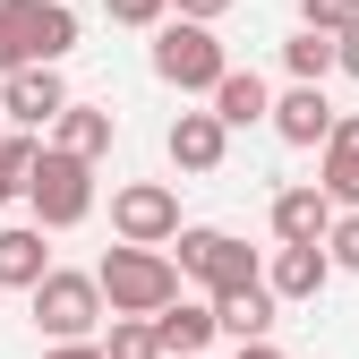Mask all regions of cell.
<instances>
[{
    "label": "cell",
    "mask_w": 359,
    "mask_h": 359,
    "mask_svg": "<svg viewBox=\"0 0 359 359\" xmlns=\"http://www.w3.org/2000/svg\"><path fill=\"white\" fill-rule=\"evenodd\" d=\"M95 291H103L111 317H163V308L180 299V265L163 248H111L95 265Z\"/></svg>",
    "instance_id": "cell-1"
},
{
    "label": "cell",
    "mask_w": 359,
    "mask_h": 359,
    "mask_svg": "<svg viewBox=\"0 0 359 359\" xmlns=\"http://www.w3.org/2000/svg\"><path fill=\"white\" fill-rule=\"evenodd\" d=\"M26 205H34V231H77V222L95 214V163L43 146L34 171H26Z\"/></svg>",
    "instance_id": "cell-2"
},
{
    "label": "cell",
    "mask_w": 359,
    "mask_h": 359,
    "mask_svg": "<svg viewBox=\"0 0 359 359\" xmlns=\"http://www.w3.org/2000/svg\"><path fill=\"white\" fill-rule=\"evenodd\" d=\"M171 248H180V257H171V265H180V283H197L205 299H214V291H240V283L265 274L257 248H248L240 231H214V222H180V240H171Z\"/></svg>",
    "instance_id": "cell-3"
},
{
    "label": "cell",
    "mask_w": 359,
    "mask_h": 359,
    "mask_svg": "<svg viewBox=\"0 0 359 359\" xmlns=\"http://www.w3.org/2000/svg\"><path fill=\"white\" fill-rule=\"evenodd\" d=\"M222 69H231V52H222L214 26H189V18H163L154 26V77L180 86V95H214Z\"/></svg>",
    "instance_id": "cell-4"
},
{
    "label": "cell",
    "mask_w": 359,
    "mask_h": 359,
    "mask_svg": "<svg viewBox=\"0 0 359 359\" xmlns=\"http://www.w3.org/2000/svg\"><path fill=\"white\" fill-rule=\"evenodd\" d=\"M26 299H34V334H43V342H95V325H103L95 274H69V265H52Z\"/></svg>",
    "instance_id": "cell-5"
},
{
    "label": "cell",
    "mask_w": 359,
    "mask_h": 359,
    "mask_svg": "<svg viewBox=\"0 0 359 359\" xmlns=\"http://www.w3.org/2000/svg\"><path fill=\"white\" fill-rule=\"evenodd\" d=\"M111 231H120V248H171L180 240V189L171 180H128V189H111Z\"/></svg>",
    "instance_id": "cell-6"
},
{
    "label": "cell",
    "mask_w": 359,
    "mask_h": 359,
    "mask_svg": "<svg viewBox=\"0 0 359 359\" xmlns=\"http://www.w3.org/2000/svg\"><path fill=\"white\" fill-rule=\"evenodd\" d=\"M0 18L18 26L26 69H60L77 52V9H69V0H0Z\"/></svg>",
    "instance_id": "cell-7"
},
{
    "label": "cell",
    "mask_w": 359,
    "mask_h": 359,
    "mask_svg": "<svg viewBox=\"0 0 359 359\" xmlns=\"http://www.w3.org/2000/svg\"><path fill=\"white\" fill-rule=\"evenodd\" d=\"M60 111H69L60 69H18V77H0V120H18L26 137H34V128H52Z\"/></svg>",
    "instance_id": "cell-8"
},
{
    "label": "cell",
    "mask_w": 359,
    "mask_h": 359,
    "mask_svg": "<svg viewBox=\"0 0 359 359\" xmlns=\"http://www.w3.org/2000/svg\"><path fill=\"white\" fill-rule=\"evenodd\" d=\"M317 189L334 214H359V111H334V137L317 146Z\"/></svg>",
    "instance_id": "cell-9"
},
{
    "label": "cell",
    "mask_w": 359,
    "mask_h": 359,
    "mask_svg": "<svg viewBox=\"0 0 359 359\" xmlns=\"http://www.w3.org/2000/svg\"><path fill=\"white\" fill-rule=\"evenodd\" d=\"M163 154H171V171L205 180V171H222V154H231V128H222L214 111H180L171 137H163Z\"/></svg>",
    "instance_id": "cell-10"
},
{
    "label": "cell",
    "mask_w": 359,
    "mask_h": 359,
    "mask_svg": "<svg viewBox=\"0 0 359 359\" xmlns=\"http://www.w3.org/2000/svg\"><path fill=\"white\" fill-rule=\"evenodd\" d=\"M325 231H334V205H325L317 180H299V189L274 197V248H325Z\"/></svg>",
    "instance_id": "cell-11"
},
{
    "label": "cell",
    "mask_w": 359,
    "mask_h": 359,
    "mask_svg": "<svg viewBox=\"0 0 359 359\" xmlns=\"http://www.w3.org/2000/svg\"><path fill=\"white\" fill-rule=\"evenodd\" d=\"M274 137L283 146H325L334 137V103H325V86H291V95H274Z\"/></svg>",
    "instance_id": "cell-12"
},
{
    "label": "cell",
    "mask_w": 359,
    "mask_h": 359,
    "mask_svg": "<svg viewBox=\"0 0 359 359\" xmlns=\"http://www.w3.org/2000/svg\"><path fill=\"white\" fill-rule=\"evenodd\" d=\"M214 308V334H231V342H265V334H274V291H265V283H240V291H214L205 299Z\"/></svg>",
    "instance_id": "cell-13"
},
{
    "label": "cell",
    "mask_w": 359,
    "mask_h": 359,
    "mask_svg": "<svg viewBox=\"0 0 359 359\" xmlns=\"http://www.w3.org/2000/svg\"><path fill=\"white\" fill-rule=\"evenodd\" d=\"M146 325H154V351L163 359H205L214 351V308L205 299H171L163 317H146Z\"/></svg>",
    "instance_id": "cell-14"
},
{
    "label": "cell",
    "mask_w": 359,
    "mask_h": 359,
    "mask_svg": "<svg viewBox=\"0 0 359 359\" xmlns=\"http://www.w3.org/2000/svg\"><path fill=\"white\" fill-rule=\"evenodd\" d=\"M111 137H120L111 103H69V111L52 120V146H60V154H77V163H103V154H111Z\"/></svg>",
    "instance_id": "cell-15"
},
{
    "label": "cell",
    "mask_w": 359,
    "mask_h": 359,
    "mask_svg": "<svg viewBox=\"0 0 359 359\" xmlns=\"http://www.w3.org/2000/svg\"><path fill=\"white\" fill-rule=\"evenodd\" d=\"M274 299H325V283H334V265H325V248H274V265L257 274Z\"/></svg>",
    "instance_id": "cell-16"
},
{
    "label": "cell",
    "mask_w": 359,
    "mask_h": 359,
    "mask_svg": "<svg viewBox=\"0 0 359 359\" xmlns=\"http://www.w3.org/2000/svg\"><path fill=\"white\" fill-rule=\"evenodd\" d=\"M52 274V248H43L34 222H0V291H34Z\"/></svg>",
    "instance_id": "cell-17"
},
{
    "label": "cell",
    "mask_w": 359,
    "mask_h": 359,
    "mask_svg": "<svg viewBox=\"0 0 359 359\" xmlns=\"http://www.w3.org/2000/svg\"><path fill=\"white\" fill-rule=\"evenodd\" d=\"M265 111H274V86H265L257 69H222V86H214V120H222V128H257Z\"/></svg>",
    "instance_id": "cell-18"
},
{
    "label": "cell",
    "mask_w": 359,
    "mask_h": 359,
    "mask_svg": "<svg viewBox=\"0 0 359 359\" xmlns=\"http://www.w3.org/2000/svg\"><path fill=\"white\" fill-rule=\"evenodd\" d=\"M283 69H291V86H325V77H334V34H308V26H299V34L283 43Z\"/></svg>",
    "instance_id": "cell-19"
},
{
    "label": "cell",
    "mask_w": 359,
    "mask_h": 359,
    "mask_svg": "<svg viewBox=\"0 0 359 359\" xmlns=\"http://www.w3.org/2000/svg\"><path fill=\"white\" fill-rule=\"evenodd\" d=\"M34 137H26V128H9V137H0V214H9L18 197H26V171H34Z\"/></svg>",
    "instance_id": "cell-20"
},
{
    "label": "cell",
    "mask_w": 359,
    "mask_h": 359,
    "mask_svg": "<svg viewBox=\"0 0 359 359\" xmlns=\"http://www.w3.org/2000/svg\"><path fill=\"white\" fill-rule=\"evenodd\" d=\"M95 351H103V359H163V351H154V325H146V317H111V334H103Z\"/></svg>",
    "instance_id": "cell-21"
},
{
    "label": "cell",
    "mask_w": 359,
    "mask_h": 359,
    "mask_svg": "<svg viewBox=\"0 0 359 359\" xmlns=\"http://www.w3.org/2000/svg\"><path fill=\"white\" fill-rule=\"evenodd\" d=\"M325 265H334V274H359V214H334V231H325Z\"/></svg>",
    "instance_id": "cell-22"
},
{
    "label": "cell",
    "mask_w": 359,
    "mask_h": 359,
    "mask_svg": "<svg viewBox=\"0 0 359 359\" xmlns=\"http://www.w3.org/2000/svg\"><path fill=\"white\" fill-rule=\"evenodd\" d=\"M351 18H359V0H299V26L308 34H342Z\"/></svg>",
    "instance_id": "cell-23"
},
{
    "label": "cell",
    "mask_w": 359,
    "mask_h": 359,
    "mask_svg": "<svg viewBox=\"0 0 359 359\" xmlns=\"http://www.w3.org/2000/svg\"><path fill=\"white\" fill-rule=\"evenodd\" d=\"M103 18H111V26H146V34H154V26L171 18V0H103Z\"/></svg>",
    "instance_id": "cell-24"
},
{
    "label": "cell",
    "mask_w": 359,
    "mask_h": 359,
    "mask_svg": "<svg viewBox=\"0 0 359 359\" xmlns=\"http://www.w3.org/2000/svg\"><path fill=\"white\" fill-rule=\"evenodd\" d=\"M334 69H342V77H359V18L334 34Z\"/></svg>",
    "instance_id": "cell-25"
},
{
    "label": "cell",
    "mask_w": 359,
    "mask_h": 359,
    "mask_svg": "<svg viewBox=\"0 0 359 359\" xmlns=\"http://www.w3.org/2000/svg\"><path fill=\"white\" fill-rule=\"evenodd\" d=\"M222 9H231V0H171V18H189V26H214Z\"/></svg>",
    "instance_id": "cell-26"
},
{
    "label": "cell",
    "mask_w": 359,
    "mask_h": 359,
    "mask_svg": "<svg viewBox=\"0 0 359 359\" xmlns=\"http://www.w3.org/2000/svg\"><path fill=\"white\" fill-rule=\"evenodd\" d=\"M18 69H26V43H18L9 18H0V77H18Z\"/></svg>",
    "instance_id": "cell-27"
},
{
    "label": "cell",
    "mask_w": 359,
    "mask_h": 359,
    "mask_svg": "<svg viewBox=\"0 0 359 359\" xmlns=\"http://www.w3.org/2000/svg\"><path fill=\"white\" fill-rule=\"evenodd\" d=\"M43 359H103V351H95V342H52Z\"/></svg>",
    "instance_id": "cell-28"
},
{
    "label": "cell",
    "mask_w": 359,
    "mask_h": 359,
    "mask_svg": "<svg viewBox=\"0 0 359 359\" xmlns=\"http://www.w3.org/2000/svg\"><path fill=\"white\" fill-rule=\"evenodd\" d=\"M240 359H291V351H274V342H240Z\"/></svg>",
    "instance_id": "cell-29"
},
{
    "label": "cell",
    "mask_w": 359,
    "mask_h": 359,
    "mask_svg": "<svg viewBox=\"0 0 359 359\" xmlns=\"http://www.w3.org/2000/svg\"><path fill=\"white\" fill-rule=\"evenodd\" d=\"M0 137H9V128H0Z\"/></svg>",
    "instance_id": "cell-30"
}]
</instances>
